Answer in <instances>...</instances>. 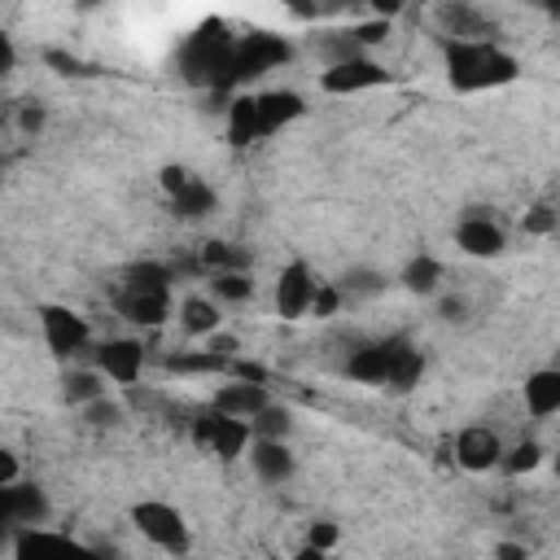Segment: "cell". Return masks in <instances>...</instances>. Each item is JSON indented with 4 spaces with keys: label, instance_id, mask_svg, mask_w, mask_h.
Instances as JSON below:
<instances>
[{
    "label": "cell",
    "instance_id": "6da1fadb",
    "mask_svg": "<svg viewBox=\"0 0 560 560\" xmlns=\"http://www.w3.org/2000/svg\"><path fill=\"white\" fill-rule=\"evenodd\" d=\"M442 61H446V79L455 92L503 88L521 74V61L508 48H499L494 39H446Z\"/></svg>",
    "mask_w": 560,
    "mask_h": 560
},
{
    "label": "cell",
    "instance_id": "7a4b0ae2",
    "mask_svg": "<svg viewBox=\"0 0 560 560\" xmlns=\"http://www.w3.org/2000/svg\"><path fill=\"white\" fill-rule=\"evenodd\" d=\"M346 372L363 385H389V389H411L424 372V354L402 341V337H385L372 346H359L346 363Z\"/></svg>",
    "mask_w": 560,
    "mask_h": 560
},
{
    "label": "cell",
    "instance_id": "3957f363",
    "mask_svg": "<svg viewBox=\"0 0 560 560\" xmlns=\"http://www.w3.org/2000/svg\"><path fill=\"white\" fill-rule=\"evenodd\" d=\"M232 57H236V39L228 35L223 22H206L179 44V70L188 83L232 88Z\"/></svg>",
    "mask_w": 560,
    "mask_h": 560
},
{
    "label": "cell",
    "instance_id": "277c9868",
    "mask_svg": "<svg viewBox=\"0 0 560 560\" xmlns=\"http://www.w3.org/2000/svg\"><path fill=\"white\" fill-rule=\"evenodd\" d=\"M118 311L140 328H158L171 315V271L158 262H140L122 284Z\"/></svg>",
    "mask_w": 560,
    "mask_h": 560
},
{
    "label": "cell",
    "instance_id": "5b68a950",
    "mask_svg": "<svg viewBox=\"0 0 560 560\" xmlns=\"http://www.w3.org/2000/svg\"><path fill=\"white\" fill-rule=\"evenodd\" d=\"M131 525L140 529V538H149L158 551L166 556H184L188 551V521L175 503L166 499H140L131 508Z\"/></svg>",
    "mask_w": 560,
    "mask_h": 560
},
{
    "label": "cell",
    "instance_id": "8992f818",
    "mask_svg": "<svg viewBox=\"0 0 560 560\" xmlns=\"http://www.w3.org/2000/svg\"><path fill=\"white\" fill-rule=\"evenodd\" d=\"M192 442L201 446V451H210L214 459H236V455H245L249 451V442H254V429H249V420H236V416H223V411H214V407H206L197 420H192Z\"/></svg>",
    "mask_w": 560,
    "mask_h": 560
},
{
    "label": "cell",
    "instance_id": "52a82bcc",
    "mask_svg": "<svg viewBox=\"0 0 560 560\" xmlns=\"http://www.w3.org/2000/svg\"><path fill=\"white\" fill-rule=\"evenodd\" d=\"M39 332H44V346L57 359H70V354H79V350L92 346V324L79 311L57 306V302H44L39 306Z\"/></svg>",
    "mask_w": 560,
    "mask_h": 560
},
{
    "label": "cell",
    "instance_id": "ba28073f",
    "mask_svg": "<svg viewBox=\"0 0 560 560\" xmlns=\"http://www.w3.org/2000/svg\"><path fill=\"white\" fill-rule=\"evenodd\" d=\"M319 284H324V280H315V271H311L302 258H293L289 267H280L276 284H271L276 315H280V319H306V315H311V306H315Z\"/></svg>",
    "mask_w": 560,
    "mask_h": 560
},
{
    "label": "cell",
    "instance_id": "9c48e42d",
    "mask_svg": "<svg viewBox=\"0 0 560 560\" xmlns=\"http://www.w3.org/2000/svg\"><path fill=\"white\" fill-rule=\"evenodd\" d=\"M92 368L114 385H136L144 372V346L136 337H105L92 346Z\"/></svg>",
    "mask_w": 560,
    "mask_h": 560
},
{
    "label": "cell",
    "instance_id": "30bf717a",
    "mask_svg": "<svg viewBox=\"0 0 560 560\" xmlns=\"http://www.w3.org/2000/svg\"><path fill=\"white\" fill-rule=\"evenodd\" d=\"M280 61H289V44L280 39V35H245V39H236V57H232V88H241V83H249V79H258V74H267V70H276Z\"/></svg>",
    "mask_w": 560,
    "mask_h": 560
},
{
    "label": "cell",
    "instance_id": "8fae6325",
    "mask_svg": "<svg viewBox=\"0 0 560 560\" xmlns=\"http://www.w3.org/2000/svg\"><path fill=\"white\" fill-rule=\"evenodd\" d=\"M503 451H508V442L490 424H468V429L455 433V464L464 472H490V468H499L503 464Z\"/></svg>",
    "mask_w": 560,
    "mask_h": 560
},
{
    "label": "cell",
    "instance_id": "7c38bea8",
    "mask_svg": "<svg viewBox=\"0 0 560 560\" xmlns=\"http://www.w3.org/2000/svg\"><path fill=\"white\" fill-rule=\"evenodd\" d=\"M381 83H389V70L372 57H350L341 66L319 70V88L328 96H350V92H368V88H381Z\"/></svg>",
    "mask_w": 560,
    "mask_h": 560
},
{
    "label": "cell",
    "instance_id": "4fadbf2b",
    "mask_svg": "<svg viewBox=\"0 0 560 560\" xmlns=\"http://www.w3.org/2000/svg\"><path fill=\"white\" fill-rule=\"evenodd\" d=\"M271 402H276V398L267 394V385H258V381H241V376L223 381V385L214 389V398H210L214 411L236 416V420H254V416H262Z\"/></svg>",
    "mask_w": 560,
    "mask_h": 560
},
{
    "label": "cell",
    "instance_id": "5bb4252c",
    "mask_svg": "<svg viewBox=\"0 0 560 560\" xmlns=\"http://www.w3.org/2000/svg\"><path fill=\"white\" fill-rule=\"evenodd\" d=\"M245 455H249L254 477H258V481H267V486H284V481L293 477V468H298V459H293V446H289V442L254 438Z\"/></svg>",
    "mask_w": 560,
    "mask_h": 560
},
{
    "label": "cell",
    "instance_id": "9a60e30c",
    "mask_svg": "<svg viewBox=\"0 0 560 560\" xmlns=\"http://www.w3.org/2000/svg\"><path fill=\"white\" fill-rule=\"evenodd\" d=\"M455 245L468 258H494V254H503V228L490 214H464L455 228Z\"/></svg>",
    "mask_w": 560,
    "mask_h": 560
},
{
    "label": "cell",
    "instance_id": "2e32d148",
    "mask_svg": "<svg viewBox=\"0 0 560 560\" xmlns=\"http://www.w3.org/2000/svg\"><path fill=\"white\" fill-rule=\"evenodd\" d=\"M302 114H306V101H302L293 88H267V92H258V118H262V136H271V131H280V127L298 122Z\"/></svg>",
    "mask_w": 560,
    "mask_h": 560
},
{
    "label": "cell",
    "instance_id": "e0dca14e",
    "mask_svg": "<svg viewBox=\"0 0 560 560\" xmlns=\"http://www.w3.org/2000/svg\"><path fill=\"white\" fill-rule=\"evenodd\" d=\"M521 398H525V411L534 420H547L560 411V368H538L525 376L521 385Z\"/></svg>",
    "mask_w": 560,
    "mask_h": 560
},
{
    "label": "cell",
    "instance_id": "ac0fdd59",
    "mask_svg": "<svg viewBox=\"0 0 560 560\" xmlns=\"http://www.w3.org/2000/svg\"><path fill=\"white\" fill-rule=\"evenodd\" d=\"M228 140L232 144H254L262 140V118H258V92H241L228 105Z\"/></svg>",
    "mask_w": 560,
    "mask_h": 560
},
{
    "label": "cell",
    "instance_id": "d6986e66",
    "mask_svg": "<svg viewBox=\"0 0 560 560\" xmlns=\"http://www.w3.org/2000/svg\"><path fill=\"white\" fill-rule=\"evenodd\" d=\"M179 324L188 337H214L223 328V311L214 298H184L179 306Z\"/></svg>",
    "mask_w": 560,
    "mask_h": 560
},
{
    "label": "cell",
    "instance_id": "ffe728a7",
    "mask_svg": "<svg viewBox=\"0 0 560 560\" xmlns=\"http://www.w3.org/2000/svg\"><path fill=\"white\" fill-rule=\"evenodd\" d=\"M61 394H66V402H79V407H92L96 398H105V376L88 363V368H74V372H66V381H61Z\"/></svg>",
    "mask_w": 560,
    "mask_h": 560
},
{
    "label": "cell",
    "instance_id": "44dd1931",
    "mask_svg": "<svg viewBox=\"0 0 560 560\" xmlns=\"http://www.w3.org/2000/svg\"><path fill=\"white\" fill-rule=\"evenodd\" d=\"M171 201H175V210H179L184 219H201V214H210V210H214V188H210L206 179H197V175H192V179H188Z\"/></svg>",
    "mask_w": 560,
    "mask_h": 560
},
{
    "label": "cell",
    "instance_id": "7402d4cb",
    "mask_svg": "<svg viewBox=\"0 0 560 560\" xmlns=\"http://www.w3.org/2000/svg\"><path fill=\"white\" fill-rule=\"evenodd\" d=\"M402 284H407L411 293H420V298L438 293V284H442V262H438V258H429V254L411 258V262L402 267Z\"/></svg>",
    "mask_w": 560,
    "mask_h": 560
},
{
    "label": "cell",
    "instance_id": "603a6c76",
    "mask_svg": "<svg viewBox=\"0 0 560 560\" xmlns=\"http://www.w3.org/2000/svg\"><path fill=\"white\" fill-rule=\"evenodd\" d=\"M249 429H254V438L289 442V429H293V411H289V407H280V402H271L262 416H254V420H249Z\"/></svg>",
    "mask_w": 560,
    "mask_h": 560
},
{
    "label": "cell",
    "instance_id": "cb8c5ba5",
    "mask_svg": "<svg viewBox=\"0 0 560 560\" xmlns=\"http://www.w3.org/2000/svg\"><path fill=\"white\" fill-rule=\"evenodd\" d=\"M210 293H214V302H245L254 293V280H249V271H219V276H210Z\"/></svg>",
    "mask_w": 560,
    "mask_h": 560
},
{
    "label": "cell",
    "instance_id": "d4e9b609",
    "mask_svg": "<svg viewBox=\"0 0 560 560\" xmlns=\"http://www.w3.org/2000/svg\"><path fill=\"white\" fill-rule=\"evenodd\" d=\"M538 464H542V446H538L534 438H525V442H516V446L503 451V464H499V468H503L508 477H521V472H534Z\"/></svg>",
    "mask_w": 560,
    "mask_h": 560
},
{
    "label": "cell",
    "instance_id": "484cf974",
    "mask_svg": "<svg viewBox=\"0 0 560 560\" xmlns=\"http://www.w3.org/2000/svg\"><path fill=\"white\" fill-rule=\"evenodd\" d=\"M337 289H341L346 298H372V293L385 289V276H381V271H368V267H350Z\"/></svg>",
    "mask_w": 560,
    "mask_h": 560
},
{
    "label": "cell",
    "instance_id": "4316f807",
    "mask_svg": "<svg viewBox=\"0 0 560 560\" xmlns=\"http://www.w3.org/2000/svg\"><path fill=\"white\" fill-rule=\"evenodd\" d=\"M337 538H341V529H337L332 521H311V529H306V542L319 547V551H332Z\"/></svg>",
    "mask_w": 560,
    "mask_h": 560
},
{
    "label": "cell",
    "instance_id": "83f0119b",
    "mask_svg": "<svg viewBox=\"0 0 560 560\" xmlns=\"http://www.w3.org/2000/svg\"><path fill=\"white\" fill-rule=\"evenodd\" d=\"M341 298H346V293H341L337 284H319V293H315V306H311V311H315V319H328V315H337Z\"/></svg>",
    "mask_w": 560,
    "mask_h": 560
},
{
    "label": "cell",
    "instance_id": "f1b7e54d",
    "mask_svg": "<svg viewBox=\"0 0 560 560\" xmlns=\"http://www.w3.org/2000/svg\"><path fill=\"white\" fill-rule=\"evenodd\" d=\"M83 411H88V420H92V424H118V420H122V407H118L114 398H96V402H92V407H83Z\"/></svg>",
    "mask_w": 560,
    "mask_h": 560
},
{
    "label": "cell",
    "instance_id": "f546056e",
    "mask_svg": "<svg viewBox=\"0 0 560 560\" xmlns=\"http://www.w3.org/2000/svg\"><path fill=\"white\" fill-rule=\"evenodd\" d=\"M494 560H529V547L525 542H499L494 547Z\"/></svg>",
    "mask_w": 560,
    "mask_h": 560
},
{
    "label": "cell",
    "instance_id": "4dcf8cb0",
    "mask_svg": "<svg viewBox=\"0 0 560 560\" xmlns=\"http://www.w3.org/2000/svg\"><path fill=\"white\" fill-rule=\"evenodd\" d=\"M551 223H556V219H551V214H547V210H542V206H538V210H534V214H525V228H529V232H547V228H551Z\"/></svg>",
    "mask_w": 560,
    "mask_h": 560
},
{
    "label": "cell",
    "instance_id": "1f68e13d",
    "mask_svg": "<svg viewBox=\"0 0 560 560\" xmlns=\"http://www.w3.org/2000/svg\"><path fill=\"white\" fill-rule=\"evenodd\" d=\"M22 127H26V131H39V127H44V109H39V105H35V109H22Z\"/></svg>",
    "mask_w": 560,
    "mask_h": 560
},
{
    "label": "cell",
    "instance_id": "d6a6232c",
    "mask_svg": "<svg viewBox=\"0 0 560 560\" xmlns=\"http://www.w3.org/2000/svg\"><path fill=\"white\" fill-rule=\"evenodd\" d=\"M442 315H446V319H459V315H464V302H459V298H446V302H442Z\"/></svg>",
    "mask_w": 560,
    "mask_h": 560
},
{
    "label": "cell",
    "instance_id": "836d02e7",
    "mask_svg": "<svg viewBox=\"0 0 560 560\" xmlns=\"http://www.w3.org/2000/svg\"><path fill=\"white\" fill-rule=\"evenodd\" d=\"M551 464H556V477H560V451H556V459H551Z\"/></svg>",
    "mask_w": 560,
    "mask_h": 560
},
{
    "label": "cell",
    "instance_id": "e575fe53",
    "mask_svg": "<svg viewBox=\"0 0 560 560\" xmlns=\"http://www.w3.org/2000/svg\"><path fill=\"white\" fill-rule=\"evenodd\" d=\"M556 13H560V4H556Z\"/></svg>",
    "mask_w": 560,
    "mask_h": 560
},
{
    "label": "cell",
    "instance_id": "d590c367",
    "mask_svg": "<svg viewBox=\"0 0 560 560\" xmlns=\"http://www.w3.org/2000/svg\"><path fill=\"white\" fill-rule=\"evenodd\" d=\"M289 560H293V556H289Z\"/></svg>",
    "mask_w": 560,
    "mask_h": 560
}]
</instances>
